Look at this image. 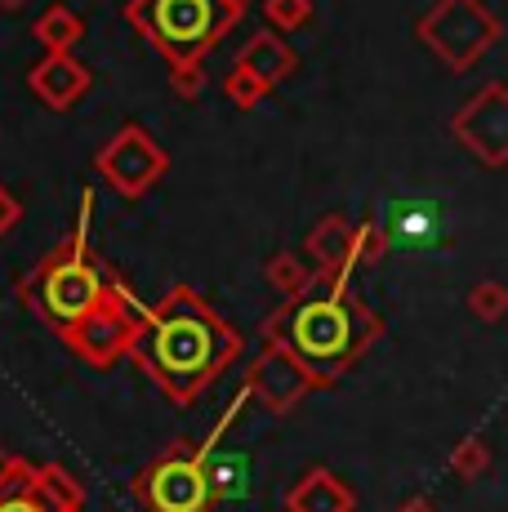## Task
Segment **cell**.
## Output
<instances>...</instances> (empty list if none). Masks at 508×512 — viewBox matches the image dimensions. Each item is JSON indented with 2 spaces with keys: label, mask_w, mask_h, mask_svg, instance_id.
<instances>
[{
  "label": "cell",
  "mask_w": 508,
  "mask_h": 512,
  "mask_svg": "<svg viewBox=\"0 0 508 512\" xmlns=\"http://www.w3.org/2000/svg\"><path fill=\"white\" fill-rule=\"evenodd\" d=\"M397 512H433V504H428V499H410V504L397 508Z\"/></svg>",
  "instance_id": "cell-22"
},
{
  "label": "cell",
  "mask_w": 508,
  "mask_h": 512,
  "mask_svg": "<svg viewBox=\"0 0 508 512\" xmlns=\"http://www.w3.org/2000/svg\"><path fill=\"white\" fill-rule=\"evenodd\" d=\"M36 285H41V294H36V312L50 317L58 330L81 326V321L99 308V299L107 290L99 268H94L81 250H63V254H54L50 263H41Z\"/></svg>",
  "instance_id": "cell-3"
},
{
  "label": "cell",
  "mask_w": 508,
  "mask_h": 512,
  "mask_svg": "<svg viewBox=\"0 0 508 512\" xmlns=\"http://www.w3.org/2000/svg\"><path fill=\"white\" fill-rule=\"evenodd\" d=\"M308 388H312V379L295 366V357L281 352V348H268L250 366V397H259L263 406L277 410V415H286Z\"/></svg>",
  "instance_id": "cell-9"
},
{
  "label": "cell",
  "mask_w": 508,
  "mask_h": 512,
  "mask_svg": "<svg viewBox=\"0 0 508 512\" xmlns=\"http://www.w3.org/2000/svg\"><path fill=\"white\" fill-rule=\"evenodd\" d=\"M286 512H353V490L330 468H312L286 495Z\"/></svg>",
  "instance_id": "cell-13"
},
{
  "label": "cell",
  "mask_w": 508,
  "mask_h": 512,
  "mask_svg": "<svg viewBox=\"0 0 508 512\" xmlns=\"http://www.w3.org/2000/svg\"><path fill=\"white\" fill-rule=\"evenodd\" d=\"M451 36H459V45H455V67H464L468 58L482 54V45L495 36V23H491V14H486L477 0H446V5L424 23V41L442 49L446 41H451Z\"/></svg>",
  "instance_id": "cell-7"
},
{
  "label": "cell",
  "mask_w": 508,
  "mask_h": 512,
  "mask_svg": "<svg viewBox=\"0 0 508 512\" xmlns=\"http://www.w3.org/2000/svg\"><path fill=\"white\" fill-rule=\"evenodd\" d=\"M228 5H232V9H237V0H228Z\"/></svg>",
  "instance_id": "cell-25"
},
{
  "label": "cell",
  "mask_w": 508,
  "mask_h": 512,
  "mask_svg": "<svg viewBox=\"0 0 508 512\" xmlns=\"http://www.w3.org/2000/svg\"><path fill=\"white\" fill-rule=\"evenodd\" d=\"M459 130H468V134H459V139L473 147L477 156H486V165L504 161V90L500 85H491L473 107H464Z\"/></svg>",
  "instance_id": "cell-11"
},
{
  "label": "cell",
  "mask_w": 508,
  "mask_h": 512,
  "mask_svg": "<svg viewBox=\"0 0 508 512\" xmlns=\"http://www.w3.org/2000/svg\"><path fill=\"white\" fill-rule=\"evenodd\" d=\"M143 9H148V23L143 27L156 36V45L174 63L197 58L228 27V14H232V5H223V0H143L139 14Z\"/></svg>",
  "instance_id": "cell-4"
},
{
  "label": "cell",
  "mask_w": 508,
  "mask_h": 512,
  "mask_svg": "<svg viewBox=\"0 0 508 512\" xmlns=\"http://www.w3.org/2000/svg\"><path fill=\"white\" fill-rule=\"evenodd\" d=\"M482 468H486V446L482 441H464L455 455V472L459 477H473V472H482Z\"/></svg>",
  "instance_id": "cell-20"
},
{
  "label": "cell",
  "mask_w": 508,
  "mask_h": 512,
  "mask_svg": "<svg viewBox=\"0 0 508 512\" xmlns=\"http://www.w3.org/2000/svg\"><path fill=\"white\" fill-rule=\"evenodd\" d=\"M0 512H45V504L32 495V468L9 459L5 477H0Z\"/></svg>",
  "instance_id": "cell-16"
},
{
  "label": "cell",
  "mask_w": 508,
  "mask_h": 512,
  "mask_svg": "<svg viewBox=\"0 0 508 512\" xmlns=\"http://www.w3.org/2000/svg\"><path fill=\"white\" fill-rule=\"evenodd\" d=\"M139 499L152 512H210V486L197 455H165L139 477Z\"/></svg>",
  "instance_id": "cell-5"
},
{
  "label": "cell",
  "mask_w": 508,
  "mask_h": 512,
  "mask_svg": "<svg viewBox=\"0 0 508 512\" xmlns=\"http://www.w3.org/2000/svg\"><path fill=\"white\" fill-rule=\"evenodd\" d=\"M379 334V321L366 308H357L344 294H326V299H308L299 308L281 312L272 321V348L290 352L295 366L312 383L335 379L361 348Z\"/></svg>",
  "instance_id": "cell-2"
},
{
  "label": "cell",
  "mask_w": 508,
  "mask_h": 512,
  "mask_svg": "<svg viewBox=\"0 0 508 512\" xmlns=\"http://www.w3.org/2000/svg\"><path fill=\"white\" fill-rule=\"evenodd\" d=\"M103 174L112 179L121 192H143L156 174H161V165H165V156L156 152V147L143 139L139 130H130L125 139H116L112 147L103 152Z\"/></svg>",
  "instance_id": "cell-10"
},
{
  "label": "cell",
  "mask_w": 508,
  "mask_h": 512,
  "mask_svg": "<svg viewBox=\"0 0 508 512\" xmlns=\"http://www.w3.org/2000/svg\"><path fill=\"white\" fill-rule=\"evenodd\" d=\"M32 85L50 107H67V103H76V94H85L90 76H85V67H76L72 58H50L45 67L32 72Z\"/></svg>",
  "instance_id": "cell-14"
},
{
  "label": "cell",
  "mask_w": 508,
  "mask_h": 512,
  "mask_svg": "<svg viewBox=\"0 0 508 512\" xmlns=\"http://www.w3.org/2000/svg\"><path fill=\"white\" fill-rule=\"evenodd\" d=\"M32 495L45 504V512H81V486L63 468H32Z\"/></svg>",
  "instance_id": "cell-15"
},
{
  "label": "cell",
  "mask_w": 508,
  "mask_h": 512,
  "mask_svg": "<svg viewBox=\"0 0 508 512\" xmlns=\"http://www.w3.org/2000/svg\"><path fill=\"white\" fill-rule=\"evenodd\" d=\"M0 5H23V0H0Z\"/></svg>",
  "instance_id": "cell-24"
},
{
  "label": "cell",
  "mask_w": 508,
  "mask_h": 512,
  "mask_svg": "<svg viewBox=\"0 0 508 512\" xmlns=\"http://www.w3.org/2000/svg\"><path fill=\"white\" fill-rule=\"evenodd\" d=\"M5 468H9V455H5V450H0V477H5Z\"/></svg>",
  "instance_id": "cell-23"
},
{
  "label": "cell",
  "mask_w": 508,
  "mask_h": 512,
  "mask_svg": "<svg viewBox=\"0 0 508 512\" xmlns=\"http://www.w3.org/2000/svg\"><path fill=\"white\" fill-rule=\"evenodd\" d=\"M14 219H18V205H14V196H5V192H0V232H5Z\"/></svg>",
  "instance_id": "cell-21"
},
{
  "label": "cell",
  "mask_w": 508,
  "mask_h": 512,
  "mask_svg": "<svg viewBox=\"0 0 508 512\" xmlns=\"http://www.w3.org/2000/svg\"><path fill=\"white\" fill-rule=\"evenodd\" d=\"M67 334H72V348L81 352L85 361L107 366V361H116L134 343V334H139V317L125 308V299L116 290H103L99 308H94L81 326H72Z\"/></svg>",
  "instance_id": "cell-6"
},
{
  "label": "cell",
  "mask_w": 508,
  "mask_h": 512,
  "mask_svg": "<svg viewBox=\"0 0 508 512\" xmlns=\"http://www.w3.org/2000/svg\"><path fill=\"white\" fill-rule=\"evenodd\" d=\"M268 14H272V23H281V27H299L308 18V0H272Z\"/></svg>",
  "instance_id": "cell-19"
},
{
  "label": "cell",
  "mask_w": 508,
  "mask_h": 512,
  "mask_svg": "<svg viewBox=\"0 0 508 512\" xmlns=\"http://www.w3.org/2000/svg\"><path fill=\"white\" fill-rule=\"evenodd\" d=\"M36 36H41V41H54V45H67V41H76V36H81V23H76L67 9H54L50 18H41Z\"/></svg>",
  "instance_id": "cell-17"
},
{
  "label": "cell",
  "mask_w": 508,
  "mask_h": 512,
  "mask_svg": "<svg viewBox=\"0 0 508 512\" xmlns=\"http://www.w3.org/2000/svg\"><path fill=\"white\" fill-rule=\"evenodd\" d=\"M468 303H473V308L482 312L486 321H495L504 312V290H500V285H482V290L468 294Z\"/></svg>",
  "instance_id": "cell-18"
},
{
  "label": "cell",
  "mask_w": 508,
  "mask_h": 512,
  "mask_svg": "<svg viewBox=\"0 0 508 512\" xmlns=\"http://www.w3.org/2000/svg\"><path fill=\"white\" fill-rule=\"evenodd\" d=\"M201 477L210 499H246L250 495V455L246 450H201Z\"/></svg>",
  "instance_id": "cell-12"
},
{
  "label": "cell",
  "mask_w": 508,
  "mask_h": 512,
  "mask_svg": "<svg viewBox=\"0 0 508 512\" xmlns=\"http://www.w3.org/2000/svg\"><path fill=\"white\" fill-rule=\"evenodd\" d=\"M446 205L433 201V196H406V201H393L388 210V245L397 250H437L446 245Z\"/></svg>",
  "instance_id": "cell-8"
},
{
  "label": "cell",
  "mask_w": 508,
  "mask_h": 512,
  "mask_svg": "<svg viewBox=\"0 0 508 512\" xmlns=\"http://www.w3.org/2000/svg\"><path fill=\"white\" fill-rule=\"evenodd\" d=\"M241 352L237 330H228L192 290H174L170 299L148 317V343L143 366L156 374L174 401H192L214 374H223Z\"/></svg>",
  "instance_id": "cell-1"
}]
</instances>
